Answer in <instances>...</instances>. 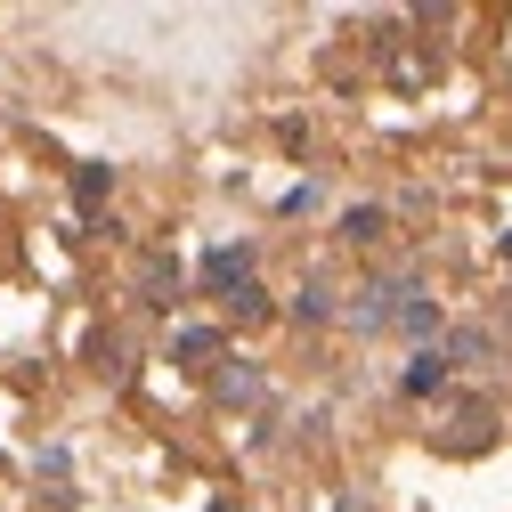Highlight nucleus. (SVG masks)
Returning a JSON list of instances; mask_svg holds the SVG:
<instances>
[{"mask_svg":"<svg viewBox=\"0 0 512 512\" xmlns=\"http://www.w3.org/2000/svg\"><path fill=\"white\" fill-rule=\"evenodd\" d=\"M204 277H212V285H236V293H244V285H252V252H244V244H236V252H212V261H204Z\"/></svg>","mask_w":512,"mask_h":512,"instance_id":"nucleus-1","label":"nucleus"},{"mask_svg":"<svg viewBox=\"0 0 512 512\" xmlns=\"http://www.w3.org/2000/svg\"><path fill=\"white\" fill-rule=\"evenodd\" d=\"M439 382H447V358H439V350H423V358L407 366V391L423 399V391H439Z\"/></svg>","mask_w":512,"mask_h":512,"instance_id":"nucleus-2","label":"nucleus"},{"mask_svg":"<svg viewBox=\"0 0 512 512\" xmlns=\"http://www.w3.org/2000/svg\"><path fill=\"white\" fill-rule=\"evenodd\" d=\"M171 350H179V358H212V350H220V334H212V326H187Z\"/></svg>","mask_w":512,"mask_h":512,"instance_id":"nucleus-3","label":"nucleus"},{"mask_svg":"<svg viewBox=\"0 0 512 512\" xmlns=\"http://www.w3.org/2000/svg\"><path fill=\"white\" fill-rule=\"evenodd\" d=\"M399 326H407V334H431V326H439V309H431V301L415 293V301H407V317H399Z\"/></svg>","mask_w":512,"mask_h":512,"instance_id":"nucleus-4","label":"nucleus"},{"mask_svg":"<svg viewBox=\"0 0 512 512\" xmlns=\"http://www.w3.org/2000/svg\"><path fill=\"white\" fill-rule=\"evenodd\" d=\"M342 236H358V244H366V236H382V212H350V220H342Z\"/></svg>","mask_w":512,"mask_h":512,"instance_id":"nucleus-5","label":"nucleus"}]
</instances>
